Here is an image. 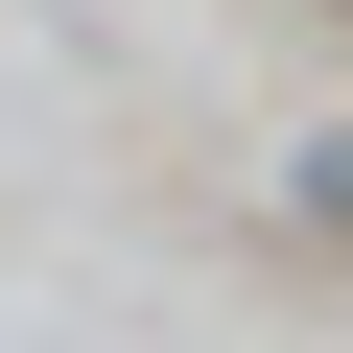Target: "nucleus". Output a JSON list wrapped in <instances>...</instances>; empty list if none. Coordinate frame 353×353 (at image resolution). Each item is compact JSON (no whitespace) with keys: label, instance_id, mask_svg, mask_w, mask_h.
I'll use <instances>...</instances> for the list:
<instances>
[{"label":"nucleus","instance_id":"nucleus-1","mask_svg":"<svg viewBox=\"0 0 353 353\" xmlns=\"http://www.w3.org/2000/svg\"><path fill=\"white\" fill-rule=\"evenodd\" d=\"M306 212H330V236H353V141H330V165H306Z\"/></svg>","mask_w":353,"mask_h":353}]
</instances>
